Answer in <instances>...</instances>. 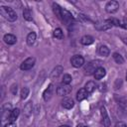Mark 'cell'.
<instances>
[{"mask_svg":"<svg viewBox=\"0 0 127 127\" xmlns=\"http://www.w3.org/2000/svg\"><path fill=\"white\" fill-rule=\"evenodd\" d=\"M98 53L103 56V57H107L109 55V49L106 47V46H101L99 47V50H98Z\"/></svg>","mask_w":127,"mask_h":127,"instance_id":"ac0fdd59","label":"cell"},{"mask_svg":"<svg viewBox=\"0 0 127 127\" xmlns=\"http://www.w3.org/2000/svg\"><path fill=\"white\" fill-rule=\"evenodd\" d=\"M53 89H54V88H53V84H50V85L48 86V88L45 89L44 94H43V97H44V99H45L46 101L51 98V96H52V94H53Z\"/></svg>","mask_w":127,"mask_h":127,"instance_id":"7c38bea8","label":"cell"},{"mask_svg":"<svg viewBox=\"0 0 127 127\" xmlns=\"http://www.w3.org/2000/svg\"><path fill=\"white\" fill-rule=\"evenodd\" d=\"M34 64H35V58H28L21 64L20 68L22 70H29L34 66Z\"/></svg>","mask_w":127,"mask_h":127,"instance_id":"3957f363","label":"cell"},{"mask_svg":"<svg viewBox=\"0 0 127 127\" xmlns=\"http://www.w3.org/2000/svg\"><path fill=\"white\" fill-rule=\"evenodd\" d=\"M3 40L8 45H14L16 43V41H17V38H16V36H14L12 34H6L4 36V38H3Z\"/></svg>","mask_w":127,"mask_h":127,"instance_id":"30bf717a","label":"cell"},{"mask_svg":"<svg viewBox=\"0 0 127 127\" xmlns=\"http://www.w3.org/2000/svg\"><path fill=\"white\" fill-rule=\"evenodd\" d=\"M29 94V88L28 87H23L22 90H21V98L22 99H25Z\"/></svg>","mask_w":127,"mask_h":127,"instance_id":"603a6c76","label":"cell"},{"mask_svg":"<svg viewBox=\"0 0 127 127\" xmlns=\"http://www.w3.org/2000/svg\"><path fill=\"white\" fill-rule=\"evenodd\" d=\"M76 127H83V126H82V125H77Z\"/></svg>","mask_w":127,"mask_h":127,"instance_id":"f1b7e54d","label":"cell"},{"mask_svg":"<svg viewBox=\"0 0 127 127\" xmlns=\"http://www.w3.org/2000/svg\"><path fill=\"white\" fill-rule=\"evenodd\" d=\"M4 127H17V126H16V123L15 122H9Z\"/></svg>","mask_w":127,"mask_h":127,"instance_id":"484cf974","label":"cell"},{"mask_svg":"<svg viewBox=\"0 0 127 127\" xmlns=\"http://www.w3.org/2000/svg\"><path fill=\"white\" fill-rule=\"evenodd\" d=\"M60 127H69L68 125H62V126H60Z\"/></svg>","mask_w":127,"mask_h":127,"instance_id":"83f0119b","label":"cell"},{"mask_svg":"<svg viewBox=\"0 0 127 127\" xmlns=\"http://www.w3.org/2000/svg\"><path fill=\"white\" fill-rule=\"evenodd\" d=\"M105 74H106V70H105V68L104 67H102V66H99L96 70H95V72H94V78L95 79H101V78H103L104 76H105Z\"/></svg>","mask_w":127,"mask_h":127,"instance_id":"ba28073f","label":"cell"},{"mask_svg":"<svg viewBox=\"0 0 127 127\" xmlns=\"http://www.w3.org/2000/svg\"><path fill=\"white\" fill-rule=\"evenodd\" d=\"M71 75H69V74H67V73H65V74H64V76H63V83H64V84H69L70 82H71Z\"/></svg>","mask_w":127,"mask_h":127,"instance_id":"44dd1931","label":"cell"},{"mask_svg":"<svg viewBox=\"0 0 127 127\" xmlns=\"http://www.w3.org/2000/svg\"><path fill=\"white\" fill-rule=\"evenodd\" d=\"M70 63L74 67H80L84 64V59L79 55H75L70 59Z\"/></svg>","mask_w":127,"mask_h":127,"instance_id":"8992f818","label":"cell"},{"mask_svg":"<svg viewBox=\"0 0 127 127\" xmlns=\"http://www.w3.org/2000/svg\"><path fill=\"white\" fill-rule=\"evenodd\" d=\"M98 67H99V64H97V62H90V63H88V64L84 66V71H85V73H87V74H91V73L94 74L95 70H96Z\"/></svg>","mask_w":127,"mask_h":127,"instance_id":"277c9868","label":"cell"},{"mask_svg":"<svg viewBox=\"0 0 127 127\" xmlns=\"http://www.w3.org/2000/svg\"><path fill=\"white\" fill-rule=\"evenodd\" d=\"M114 127H127V126H126V124H125L124 122L120 121V122H117V123L115 124V126H114Z\"/></svg>","mask_w":127,"mask_h":127,"instance_id":"cb8c5ba5","label":"cell"},{"mask_svg":"<svg viewBox=\"0 0 127 127\" xmlns=\"http://www.w3.org/2000/svg\"><path fill=\"white\" fill-rule=\"evenodd\" d=\"M62 70H63V67L62 66H57L54 70H53V72H52V76H56V77H58L59 76V74L62 72Z\"/></svg>","mask_w":127,"mask_h":127,"instance_id":"7402d4cb","label":"cell"},{"mask_svg":"<svg viewBox=\"0 0 127 127\" xmlns=\"http://www.w3.org/2000/svg\"><path fill=\"white\" fill-rule=\"evenodd\" d=\"M71 92V87L69 84H62L57 88V93L61 96H65Z\"/></svg>","mask_w":127,"mask_h":127,"instance_id":"7a4b0ae2","label":"cell"},{"mask_svg":"<svg viewBox=\"0 0 127 127\" xmlns=\"http://www.w3.org/2000/svg\"><path fill=\"white\" fill-rule=\"evenodd\" d=\"M35 41H36V34L34 32L28 34V36H27V44L29 46H32L35 43Z\"/></svg>","mask_w":127,"mask_h":127,"instance_id":"2e32d148","label":"cell"},{"mask_svg":"<svg viewBox=\"0 0 127 127\" xmlns=\"http://www.w3.org/2000/svg\"><path fill=\"white\" fill-rule=\"evenodd\" d=\"M95 88H96V84H95L94 81H88V82L85 84V89H86V91H87L88 93L93 92V91L95 90Z\"/></svg>","mask_w":127,"mask_h":127,"instance_id":"9a60e30c","label":"cell"},{"mask_svg":"<svg viewBox=\"0 0 127 127\" xmlns=\"http://www.w3.org/2000/svg\"><path fill=\"white\" fill-rule=\"evenodd\" d=\"M23 16H24V19L27 20V21H31L32 20V12L29 8H26L24 9L23 11Z\"/></svg>","mask_w":127,"mask_h":127,"instance_id":"e0dca14e","label":"cell"},{"mask_svg":"<svg viewBox=\"0 0 127 127\" xmlns=\"http://www.w3.org/2000/svg\"><path fill=\"white\" fill-rule=\"evenodd\" d=\"M119 8V3L117 1H109L106 6H105V10L106 12L112 14V13H115Z\"/></svg>","mask_w":127,"mask_h":127,"instance_id":"5b68a950","label":"cell"},{"mask_svg":"<svg viewBox=\"0 0 127 127\" xmlns=\"http://www.w3.org/2000/svg\"><path fill=\"white\" fill-rule=\"evenodd\" d=\"M80 43L84 46H88V45H91L93 43V38L91 36H88V35H85L83 36L81 39H80Z\"/></svg>","mask_w":127,"mask_h":127,"instance_id":"5bb4252c","label":"cell"},{"mask_svg":"<svg viewBox=\"0 0 127 127\" xmlns=\"http://www.w3.org/2000/svg\"><path fill=\"white\" fill-rule=\"evenodd\" d=\"M54 37L57 38V39H59V40H62L64 38V33H63V31H62L61 28H57L54 31Z\"/></svg>","mask_w":127,"mask_h":127,"instance_id":"d6986e66","label":"cell"},{"mask_svg":"<svg viewBox=\"0 0 127 127\" xmlns=\"http://www.w3.org/2000/svg\"><path fill=\"white\" fill-rule=\"evenodd\" d=\"M120 26L127 30V19H125L123 22H121V23H120Z\"/></svg>","mask_w":127,"mask_h":127,"instance_id":"d4e9b609","label":"cell"},{"mask_svg":"<svg viewBox=\"0 0 127 127\" xmlns=\"http://www.w3.org/2000/svg\"><path fill=\"white\" fill-rule=\"evenodd\" d=\"M1 13L6 17V19H8L9 21H15L17 19V14L16 12L10 8V7H5V6H2L1 7Z\"/></svg>","mask_w":127,"mask_h":127,"instance_id":"6da1fadb","label":"cell"},{"mask_svg":"<svg viewBox=\"0 0 127 127\" xmlns=\"http://www.w3.org/2000/svg\"><path fill=\"white\" fill-rule=\"evenodd\" d=\"M126 79H127V73H126Z\"/></svg>","mask_w":127,"mask_h":127,"instance_id":"f546056e","label":"cell"},{"mask_svg":"<svg viewBox=\"0 0 127 127\" xmlns=\"http://www.w3.org/2000/svg\"><path fill=\"white\" fill-rule=\"evenodd\" d=\"M87 95H88V92L86 91V89L85 88H80L76 93V99L78 101H81V100L85 99L87 97Z\"/></svg>","mask_w":127,"mask_h":127,"instance_id":"8fae6325","label":"cell"},{"mask_svg":"<svg viewBox=\"0 0 127 127\" xmlns=\"http://www.w3.org/2000/svg\"><path fill=\"white\" fill-rule=\"evenodd\" d=\"M100 111H101V115H102V122H103V125H104L105 127H108V126L110 125V119H109V117H108V115H107V111H106L105 107L102 106V107L100 108Z\"/></svg>","mask_w":127,"mask_h":127,"instance_id":"52a82bcc","label":"cell"},{"mask_svg":"<svg viewBox=\"0 0 127 127\" xmlns=\"http://www.w3.org/2000/svg\"><path fill=\"white\" fill-rule=\"evenodd\" d=\"M83 127H87V126H83Z\"/></svg>","mask_w":127,"mask_h":127,"instance_id":"4dcf8cb0","label":"cell"},{"mask_svg":"<svg viewBox=\"0 0 127 127\" xmlns=\"http://www.w3.org/2000/svg\"><path fill=\"white\" fill-rule=\"evenodd\" d=\"M12 92H13L14 94L17 92V86H16V87H15V86H13V90H12Z\"/></svg>","mask_w":127,"mask_h":127,"instance_id":"4316f807","label":"cell"},{"mask_svg":"<svg viewBox=\"0 0 127 127\" xmlns=\"http://www.w3.org/2000/svg\"><path fill=\"white\" fill-rule=\"evenodd\" d=\"M19 114H20V109H19V108H15V109H13L12 111H10L9 116H8L9 122H15V120L18 118Z\"/></svg>","mask_w":127,"mask_h":127,"instance_id":"9c48e42d","label":"cell"},{"mask_svg":"<svg viewBox=\"0 0 127 127\" xmlns=\"http://www.w3.org/2000/svg\"><path fill=\"white\" fill-rule=\"evenodd\" d=\"M113 59H114V61H115L117 64H121L124 63L123 57H122L120 54H118V53H114V54H113Z\"/></svg>","mask_w":127,"mask_h":127,"instance_id":"ffe728a7","label":"cell"},{"mask_svg":"<svg viewBox=\"0 0 127 127\" xmlns=\"http://www.w3.org/2000/svg\"><path fill=\"white\" fill-rule=\"evenodd\" d=\"M73 100L71 99V98H64L63 101H62V105L65 108V109H70V108H72L73 107Z\"/></svg>","mask_w":127,"mask_h":127,"instance_id":"4fadbf2b","label":"cell"}]
</instances>
